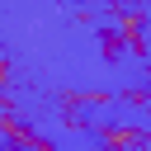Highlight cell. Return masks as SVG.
<instances>
[{
	"label": "cell",
	"mask_w": 151,
	"mask_h": 151,
	"mask_svg": "<svg viewBox=\"0 0 151 151\" xmlns=\"http://www.w3.org/2000/svg\"><path fill=\"white\" fill-rule=\"evenodd\" d=\"M5 80H9V61L0 57V85H5Z\"/></svg>",
	"instance_id": "1"
},
{
	"label": "cell",
	"mask_w": 151,
	"mask_h": 151,
	"mask_svg": "<svg viewBox=\"0 0 151 151\" xmlns=\"http://www.w3.org/2000/svg\"><path fill=\"white\" fill-rule=\"evenodd\" d=\"M0 151H14V146H0Z\"/></svg>",
	"instance_id": "2"
}]
</instances>
